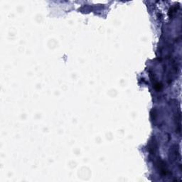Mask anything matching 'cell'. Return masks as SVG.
Here are the masks:
<instances>
[{
    "mask_svg": "<svg viewBox=\"0 0 182 182\" xmlns=\"http://www.w3.org/2000/svg\"><path fill=\"white\" fill-rule=\"evenodd\" d=\"M157 166H158L159 170L160 171L161 174H163V175H166L168 172V169L166 168V164L163 162L162 160L159 159V160L157 161Z\"/></svg>",
    "mask_w": 182,
    "mask_h": 182,
    "instance_id": "1",
    "label": "cell"
}]
</instances>
